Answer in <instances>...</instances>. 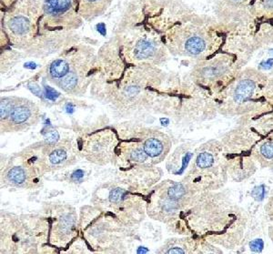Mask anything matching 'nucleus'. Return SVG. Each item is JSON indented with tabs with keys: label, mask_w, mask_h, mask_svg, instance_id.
Instances as JSON below:
<instances>
[{
	"label": "nucleus",
	"mask_w": 273,
	"mask_h": 254,
	"mask_svg": "<svg viewBox=\"0 0 273 254\" xmlns=\"http://www.w3.org/2000/svg\"><path fill=\"white\" fill-rule=\"evenodd\" d=\"M85 7H93L96 11H98L100 8H105L106 6V0H82Z\"/></svg>",
	"instance_id": "nucleus-17"
},
{
	"label": "nucleus",
	"mask_w": 273,
	"mask_h": 254,
	"mask_svg": "<svg viewBox=\"0 0 273 254\" xmlns=\"http://www.w3.org/2000/svg\"><path fill=\"white\" fill-rule=\"evenodd\" d=\"M7 177L10 182L15 184H22L26 181V172L24 169L19 167H15L10 169L7 173Z\"/></svg>",
	"instance_id": "nucleus-13"
},
{
	"label": "nucleus",
	"mask_w": 273,
	"mask_h": 254,
	"mask_svg": "<svg viewBox=\"0 0 273 254\" xmlns=\"http://www.w3.org/2000/svg\"><path fill=\"white\" fill-rule=\"evenodd\" d=\"M258 88L257 82L250 79H241L232 88L231 97L235 103L246 102Z\"/></svg>",
	"instance_id": "nucleus-3"
},
{
	"label": "nucleus",
	"mask_w": 273,
	"mask_h": 254,
	"mask_svg": "<svg viewBox=\"0 0 273 254\" xmlns=\"http://www.w3.org/2000/svg\"><path fill=\"white\" fill-rule=\"evenodd\" d=\"M215 163V157L213 156L212 153L204 152L199 154V156L196 159V164L198 168L205 169L212 168Z\"/></svg>",
	"instance_id": "nucleus-12"
},
{
	"label": "nucleus",
	"mask_w": 273,
	"mask_h": 254,
	"mask_svg": "<svg viewBox=\"0 0 273 254\" xmlns=\"http://www.w3.org/2000/svg\"><path fill=\"white\" fill-rule=\"evenodd\" d=\"M224 1L231 6H248L249 4H251L254 0H224Z\"/></svg>",
	"instance_id": "nucleus-21"
},
{
	"label": "nucleus",
	"mask_w": 273,
	"mask_h": 254,
	"mask_svg": "<svg viewBox=\"0 0 273 254\" xmlns=\"http://www.w3.org/2000/svg\"><path fill=\"white\" fill-rule=\"evenodd\" d=\"M123 195H124V190H123L116 189V190H113L110 192L109 200H110L111 202H113V203H119L122 200Z\"/></svg>",
	"instance_id": "nucleus-19"
},
{
	"label": "nucleus",
	"mask_w": 273,
	"mask_h": 254,
	"mask_svg": "<svg viewBox=\"0 0 273 254\" xmlns=\"http://www.w3.org/2000/svg\"><path fill=\"white\" fill-rule=\"evenodd\" d=\"M147 156L148 155H147L145 151L141 150V149H137V150H135V151L131 152V154H130L131 159L134 161H137V162L144 161L147 159Z\"/></svg>",
	"instance_id": "nucleus-18"
},
{
	"label": "nucleus",
	"mask_w": 273,
	"mask_h": 254,
	"mask_svg": "<svg viewBox=\"0 0 273 254\" xmlns=\"http://www.w3.org/2000/svg\"><path fill=\"white\" fill-rule=\"evenodd\" d=\"M30 90L33 91L35 94H39V89L36 86H30Z\"/></svg>",
	"instance_id": "nucleus-30"
},
{
	"label": "nucleus",
	"mask_w": 273,
	"mask_h": 254,
	"mask_svg": "<svg viewBox=\"0 0 273 254\" xmlns=\"http://www.w3.org/2000/svg\"><path fill=\"white\" fill-rule=\"evenodd\" d=\"M182 30L181 45L183 51L190 56L211 54L223 42V36L216 31L197 27Z\"/></svg>",
	"instance_id": "nucleus-1"
},
{
	"label": "nucleus",
	"mask_w": 273,
	"mask_h": 254,
	"mask_svg": "<svg viewBox=\"0 0 273 254\" xmlns=\"http://www.w3.org/2000/svg\"><path fill=\"white\" fill-rule=\"evenodd\" d=\"M68 69H69V67H68L67 62L59 60V61H54L51 64L49 71L53 78L61 79L67 75L68 73Z\"/></svg>",
	"instance_id": "nucleus-10"
},
{
	"label": "nucleus",
	"mask_w": 273,
	"mask_h": 254,
	"mask_svg": "<svg viewBox=\"0 0 273 254\" xmlns=\"http://www.w3.org/2000/svg\"><path fill=\"white\" fill-rule=\"evenodd\" d=\"M59 139H60V135L58 133V131H56V130H51V131H49V132L46 134V140L49 143H55L59 140Z\"/></svg>",
	"instance_id": "nucleus-25"
},
{
	"label": "nucleus",
	"mask_w": 273,
	"mask_h": 254,
	"mask_svg": "<svg viewBox=\"0 0 273 254\" xmlns=\"http://www.w3.org/2000/svg\"><path fill=\"white\" fill-rule=\"evenodd\" d=\"M265 209L267 210L268 213H269L270 215L273 216V190L272 196H271L270 200L268 201V204L267 206L265 207Z\"/></svg>",
	"instance_id": "nucleus-27"
},
{
	"label": "nucleus",
	"mask_w": 273,
	"mask_h": 254,
	"mask_svg": "<svg viewBox=\"0 0 273 254\" xmlns=\"http://www.w3.org/2000/svg\"><path fill=\"white\" fill-rule=\"evenodd\" d=\"M254 156L259 161L271 163L273 161V139H267L255 149Z\"/></svg>",
	"instance_id": "nucleus-6"
},
{
	"label": "nucleus",
	"mask_w": 273,
	"mask_h": 254,
	"mask_svg": "<svg viewBox=\"0 0 273 254\" xmlns=\"http://www.w3.org/2000/svg\"><path fill=\"white\" fill-rule=\"evenodd\" d=\"M77 83H78V78L76 74L73 72L67 73L61 81V87L65 91H71L77 86Z\"/></svg>",
	"instance_id": "nucleus-14"
},
{
	"label": "nucleus",
	"mask_w": 273,
	"mask_h": 254,
	"mask_svg": "<svg viewBox=\"0 0 273 254\" xmlns=\"http://www.w3.org/2000/svg\"><path fill=\"white\" fill-rule=\"evenodd\" d=\"M263 246H264V243L262 242V240H254L250 242L251 251L256 252V253L261 252V250L263 249Z\"/></svg>",
	"instance_id": "nucleus-26"
},
{
	"label": "nucleus",
	"mask_w": 273,
	"mask_h": 254,
	"mask_svg": "<svg viewBox=\"0 0 273 254\" xmlns=\"http://www.w3.org/2000/svg\"><path fill=\"white\" fill-rule=\"evenodd\" d=\"M71 6V0H44L45 11L50 16H60Z\"/></svg>",
	"instance_id": "nucleus-5"
},
{
	"label": "nucleus",
	"mask_w": 273,
	"mask_h": 254,
	"mask_svg": "<svg viewBox=\"0 0 273 254\" xmlns=\"http://www.w3.org/2000/svg\"><path fill=\"white\" fill-rule=\"evenodd\" d=\"M262 33V37L266 38L268 42H273V24L267 27Z\"/></svg>",
	"instance_id": "nucleus-22"
},
{
	"label": "nucleus",
	"mask_w": 273,
	"mask_h": 254,
	"mask_svg": "<svg viewBox=\"0 0 273 254\" xmlns=\"http://www.w3.org/2000/svg\"><path fill=\"white\" fill-rule=\"evenodd\" d=\"M144 151L150 157H158L163 151V145L158 139H148L144 144Z\"/></svg>",
	"instance_id": "nucleus-9"
},
{
	"label": "nucleus",
	"mask_w": 273,
	"mask_h": 254,
	"mask_svg": "<svg viewBox=\"0 0 273 254\" xmlns=\"http://www.w3.org/2000/svg\"><path fill=\"white\" fill-rule=\"evenodd\" d=\"M60 96V93L50 87H46V97L50 100H56Z\"/></svg>",
	"instance_id": "nucleus-24"
},
{
	"label": "nucleus",
	"mask_w": 273,
	"mask_h": 254,
	"mask_svg": "<svg viewBox=\"0 0 273 254\" xmlns=\"http://www.w3.org/2000/svg\"><path fill=\"white\" fill-rule=\"evenodd\" d=\"M233 64V58L230 55L222 54L214 59L210 65H207L201 71V76L205 80L218 81L224 79L231 71Z\"/></svg>",
	"instance_id": "nucleus-2"
},
{
	"label": "nucleus",
	"mask_w": 273,
	"mask_h": 254,
	"mask_svg": "<svg viewBox=\"0 0 273 254\" xmlns=\"http://www.w3.org/2000/svg\"><path fill=\"white\" fill-rule=\"evenodd\" d=\"M264 192H265L264 186L261 185V186H259V187L253 190L252 192H251V195L253 196V198L257 199V200H262L263 197H264Z\"/></svg>",
	"instance_id": "nucleus-23"
},
{
	"label": "nucleus",
	"mask_w": 273,
	"mask_h": 254,
	"mask_svg": "<svg viewBox=\"0 0 273 254\" xmlns=\"http://www.w3.org/2000/svg\"><path fill=\"white\" fill-rule=\"evenodd\" d=\"M67 159V153L63 150H56L49 155V160L52 164H60Z\"/></svg>",
	"instance_id": "nucleus-16"
},
{
	"label": "nucleus",
	"mask_w": 273,
	"mask_h": 254,
	"mask_svg": "<svg viewBox=\"0 0 273 254\" xmlns=\"http://www.w3.org/2000/svg\"><path fill=\"white\" fill-rule=\"evenodd\" d=\"M168 254H185V252L179 247H174V248L170 249V251H168Z\"/></svg>",
	"instance_id": "nucleus-29"
},
{
	"label": "nucleus",
	"mask_w": 273,
	"mask_h": 254,
	"mask_svg": "<svg viewBox=\"0 0 273 254\" xmlns=\"http://www.w3.org/2000/svg\"><path fill=\"white\" fill-rule=\"evenodd\" d=\"M30 117V110L23 106H20L13 109L11 112V120L17 124L24 123L29 120Z\"/></svg>",
	"instance_id": "nucleus-11"
},
{
	"label": "nucleus",
	"mask_w": 273,
	"mask_h": 254,
	"mask_svg": "<svg viewBox=\"0 0 273 254\" xmlns=\"http://www.w3.org/2000/svg\"><path fill=\"white\" fill-rule=\"evenodd\" d=\"M251 13L260 19H273V0H254L251 3Z\"/></svg>",
	"instance_id": "nucleus-4"
},
{
	"label": "nucleus",
	"mask_w": 273,
	"mask_h": 254,
	"mask_svg": "<svg viewBox=\"0 0 273 254\" xmlns=\"http://www.w3.org/2000/svg\"><path fill=\"white\" fill-rule=\"evenodd\" d=\"M154 52L153 44L148 40H140L135 47L134 54L135 57L139 60H145L152 57Z\"/></svg>",
	"instance_id": "nucleus-8"
},
{
	"label": "nucleus",
	"mask_w": 273,
	"mask_h": 254,
	"mask_svg": "<svg viewBox=\"0 0 273 254\" xmlns=\"http://www.w3.org/2000/svg\"><path fill=\"white\" fill-rule=\"evenodd\" d=\"M31 23L24 16H15L8 22V28L17 36H24L30 30Z\"/></svg>",
	"instance_id": "nucleus-7"
},
{
	"label": "nucleus",
	"mask_w": 273,
	"mask_h": 254,
	"mask_svg": "<svg viewBox=\"0 0 273 254\" xmlns=\"http://www.w3.org/2000/svg\"><path fill=\"white\" fill-rule=\"evenodd\" d=\"M83 176H84V172L81 169H78L77 171H75L73 173L72 178L74 180H79V179L83 178Z\"/></svg>",
	"instance_id": "nucleus-28"
},
{
	"label": "nucleus",
	"mask_w": 273,
	"mask_h": 254,
	"mask_svg": "<svg viewBox=\"0 0 273 254\" xmlns=\"http://www.w3.org/2000/svg\"><path fill=\"white\" fill-rule=\"evenodd\" d=\"M186 193V190L182 184H176L170 188L168 191V195L170 200H178L182 199V197Z\"/></svg>",
	"instance_id": "nucleus-15"
},
{
	"label": "nucleus",
	"mask_w": 273,
	"mask_h": 254,
	"mask_svg": "<svg viewBox=\"0 0 273 254\" xmlns=\"http://www.w3.org/2000/svg\"><path fill=\"white\" fill-rule=\"evenodd\" d=\"M10 112H11V104L7 102L6 100H2V102H1V110H0L1 119L6 118Z\"/></svg>",
	"instance_id": "nucleus-20"
}]
</instances>
